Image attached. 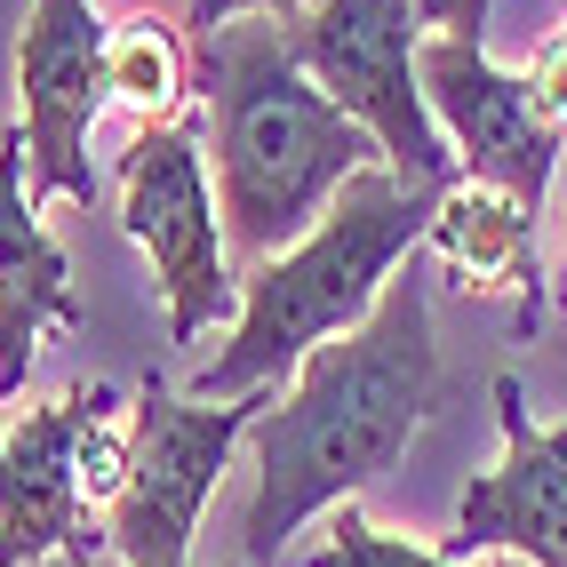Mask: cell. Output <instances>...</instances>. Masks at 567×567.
Segmentation results:
<instances>
[{"label":"cell","instance_id":"cell-1","mask_svg":"<svg viewBox=\"0 0 567 567\" xmlns=\"http://www.w3.org/2000/svg\"><path fill=\"white\" fill-rule=\"evenodd\" d=\"M440 392L447 384L432 344V288L400 264L375 312L352 336L320 344L296 392L256 415V496L240 519V567H280L288 536L312 512L352 504L375 472H392L440 408Z\"/></svg>","mask_w":567,"mask_h":567},{"label":"cell","instance_id":"cell-2","mask_svg":"<svg viewBox=\"0 0 567 567\" xmlns=\"http://www.w3.org/2000/svg\"><path fill=\"white\" fill-rule=\"evenodd\" d=\"M193 89L216 128V216L233 264H272L320 224V208L360 168H375V144L288 49L280 17H240L193 41Z\"/></svg>","mask_w":567,"mask_h":567},{"label":"cell","instance_id":"cell-3","mask_svg":"<svg viewBox=\"0 0 567 567\" xmlns=\"http://www.w3.org/2000/svg\"><path fill=\"white\" fill-rule=\"evenodd\" d=\"M440 200L447 193H415V184H400L392 168H360L288 256L248 272L233 344L193 375V400L272 392L296 360H312L320 344L352 336L375 312V296L392 288V272L415 256V240L432 233Z\"/></svg>","mask_w":567,"mask_h":567},{"label":"cell","instance_id":"cell-4","mask_svg":"<svg viewBox=\"0 0 567 567\" xmlns=\"http://www.w3.org/2000/svg\"><path fill=\"white\" fill-rule=\"evenodd\" d=\"M288 49L384 144L400 184H415V193H456V176H464L456 144L440 136L432 104H424V81H415V49H424L415 0H320L312 17L288 24Z\"/></svg>","mask_w":567,"mask_h":567},{"label":"cell","instance_id":"cell-5","mask_svg":"<svg viewBox=\"0 0 567 567\" xmlns=\"http://www.w3.org/2000/svg\"><path fill=\"white\" fill-rule=\"evenodd\" d=\"M272 408V392L248 400H176V384L153 368L136 392L128 424V480L104 512V536L128 567H193L200 512L216 496L233 447L256 432V415Z\"/></svg>","mask_w":567,"mask_h":567},{"label":"cell","instance_id":"cell-6","mask_svg":"<svg viewBox=\"0 0 567 567\" xmlns=\"http://www.w3.org/2000/svg\"><path fill=\"white\" fill-rule=\"evenodd\" d=\"M121 224L128 240L153 256V280L168 296V336L193 344L200 328L240 320L233 256H224V216L200 168V121H144L121 153Z\"/></svg>","mask_w":567,"mask_h":567},{"label":"cell","instance_id":"cell-7","mask_svg":"<svg viewBox=\"0 0 567 567\" xmlns=\"http://www.w3.org/2000/svg\"><path fill=\"white\" fill-rule=\"evenodd\" d=\"M104 41H112V24L96 17V0H32V17H24L17 128H24V153H32V176H24L32 208H49V200L89 208L104 193V176L89 161V128L112 104Z\"/></svg>","mask_w":567,"mask_h":567},{"label":"cell","instance_id":"cell-8","mask_svg":"<svg viewBox=\"0 0 567 567\" xmlns=\"http://www.w3.org/2000/svg\"><path fill=\"white\" fill-rule=\"evenodd\" d=\"M415 81H424V104H432L440 136L456 144L464 184H487V193H504L519 208H544L551 168H559V121L536 104V81H527V72L487 64L480 41L424 32Z\"/></svg>","mask_w":567,"mask_h":567},{"label":"cell","instance_id":"cell-9","mask_svg":"<svg viewBox=\"0 0 567 567\" xmlns=\"http://www.w3.org/2000/svg\"><path fill=\"white\" fill-rule=\"evenodd\" d=\"M112 408H121L112 384H72L56 408H32L17 432H0V567H41V559L96 567L112 551L81 487V440Z\"/></svg>","mask_w":567,"mask_h":567},{"label":"cell","instance_id":"cell-10","mask_svg":"<svg viewBox=\"0 0 567 567\" xmlns=\"http://www.w3.org/2000/svg\"><path fill=\"white\" fill-rule=\"evenodd\" d=\"M504 424V456L496 472H480L456 504V536H440L447 559H480V551H512L527 567H567V424H536L527 415L519 375L487 384Z\"/></svg>","mask_w":567,"mask_h":567},{"label":"cell","instance_id":"cell-11","mask_svg":"<svg viewBox=\"0 0 567 567\" xmlns=\"http://www.w3.org/2000/svg\"><path fill=\"white\" fill-rule=\"evenodd\" d=\"M32 153H24V128L9 121L0 128V400L24 392L32 352H41L49 328H81V296H72V264L56 248V233L41 224L24 193Z\"/></svg>","mask_w":567,"mask_h":567},{"label":"cell","instance_id":"cell-12","mask_svg":"<svg viewBox=\"0 0 567 567\" xmlns=\"http://www.w3.org/2000/svg\"><path fill=\"white\" fill-rule=\"evenodd\" d=\"M432 256L440 272L472 296H519V328L544 312V264H536V208H519L487 184H456L432 216Z\"/></svg>","mask_w":567,"mask_h":567},{"label":"cell","instance_id":"cell-13","mask_svg":"<svg viewBox=\"0 0 567 567\" xmlns=\"http://www.w3.org/2000/svg\"><path fill=\"white\" fill-rule=\"evenodd\" d=\"M104 72H112V96L136 104L144 121H176L184 96H193V49H184L161 17H128V24H112Z\"/></svg>","mask_w":567,"mask_h":567},{"label":"cell","instance_id":"cell-14","mask_svg":"<svg viewBox=\"0 0 567 567\" xmlns=\"http://www.w3.org/2000/svg\"><path fill=\"white\" fill-rule=\"evenodd\" d=\"M280 567H456L440 544H408V536H384L360 504H344L328 519V544L320 551H296V559H280Z\"/></svg>","mask_w":567,"mask_h":567},{"label":"cell","instance_id":"cell-15","mask_svg":"<svg viewBox=\"0 0 567 567\" xmlns=\"http://www.w3.org/2000/svg\"><path fill=\"white\" fill-rule=\"evenodd\" d=\"M320 0H193V41H208V32H224V24H240V17H280V24H296V17H312Z\"/></svg>","mask_w":567,"mask_h":567},{"label":"cell","instance_id":"cell-16","mask_svg":"<svg viewBox=\"0 0 567 567\" xmlns=\"http://www.w3.org/2000/svg\"><path fill=\"white\" fill-rule=\"evenodd\" d=\"M487 9L496 0H415V17L432 32H447V41H487Z\"/></svg>","mask_w":567,"mask_h":567},{"label":"cell","instance_id":"cell-17","mask_svg":"<svg viewBox=\"0 0 567 567\" xmlns=\"http://www.w3.org/2000/svg\"><path fill=\"white\" fill-rule=\"evenodd\" d=\"M504 567H527V559H512V551H504Z\"/></svg>","mask_w":567,"mask_h":567}]
</instances>
